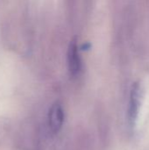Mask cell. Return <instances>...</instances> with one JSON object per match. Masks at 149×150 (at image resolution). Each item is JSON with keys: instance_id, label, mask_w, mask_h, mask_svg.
I'll return each instance as SVG.
<instances>
[{"instance_id": "cell-1", "label": "cell", "mask_w": 149, "mask_h": 150, "mask_svg": "<svg viewBox=\"0 0 149 150\" xmlns=\"http://www.w3.org/2000/svg\"><path fill=\"white\" fill-rule=\"evenodd\" d=\"M142 100V87L140 83H135L130 93V101H129V108H128V116L129 120L132 124H133L137 119L139 110L141 105Z\"/></svg>"}, {"instance_id": "cell-2", "label": "cell", "mask_w": 149, "mask_h": 150, "mask_svg": "<svg viewBox=\"0 0 149 150\" xmlns=\"http://www.w3.org/2000/svg\"><path fill=\"white\" fill-rule=\"evenodd\" d=\"M64 120V113L61 105L59 103H54L49 112H48V123L51 130L54 133H58L62 125Z\"/></svg>"}, {"instance_id": "cell-3", "label": "cell", "mask_w": 149, "mask_h": 150, "mask_svg": "<svg viewBox=\"0 0 149 150\" xmlns=\"http://www.w3.org/2000/svg\"><path fill=\"white\" fill-rule=\"evenodd\" d=\"M68 69L72 76H76L81 69V60L78 53V47L76 42L70 43L68 52Z\"/></svg>"}]
</instances>
